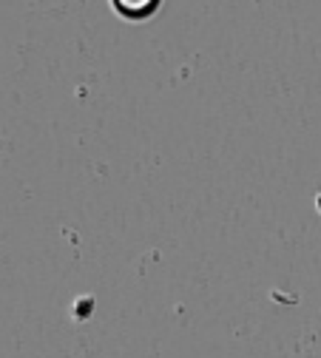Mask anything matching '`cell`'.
I'll return each instance as SVG.
<instances>
[{
	"instance_id": "1",
	"label": "cell",
	"mask_w": 321,
	"mask_h": 358,
	"mask_svg": "<svg viewBox=\"0 0 321 358\" xmlns=\"http://www.w3.org/2000/svg\"><path fill=\"white\" fill-rule=\"evenodd\" d=\"M111 3L125 17H145L159 6V0H111Z\"/></svg>"
}]
</instances>
